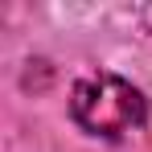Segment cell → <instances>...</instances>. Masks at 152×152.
Returning <instances> with one entry per match:
<instances>
[{"label":"cell","mask_w":152,"mask_h":152,"mask_svg":"<svg viewBox=\"0 0 152 152\" xmlns=\"http://www.w3.org/2000/svg\"><path fill=\"white\" fill-rule=\"evenodd\" d=\"M70 115L82 132L91 136H103V140H119L127 132L148 119V99L140 86H132L127 78L119 74H86L74 82L70 91Z\"/></svg>","instance_id":"cell-1"}]
</instances>
